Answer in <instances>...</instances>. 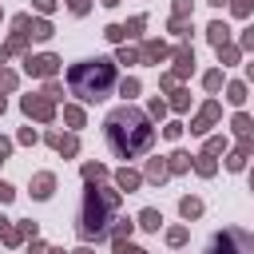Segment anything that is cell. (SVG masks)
<instances>
[{"label":"cell","mask_w":254,"mask_h":254,"mask_svg":"<svg viewBox=\"0 0 254 254\" xmlns=\"http://www.w3.org/2000/svg\"><path fill=\"white\" fill-rule=\"evenodd\" d=\"M103 135H107V147L115 151V159H135V155H143V151L155 143L151 119H147L139 107H131V103L115 107V111L103 119Z\"/></svg>","instance_id":"cell-1"},{"label":"cell","mask_w":254,"mask_h":254,"mask_svg":"<svg viewBox=\"0 0 254 254\" xmlns=\"http://www.w3.org/2000/svg\"><path fill=\"white\" fill-rule=\"evenodd\" d=\"M67 87H71V95H79L83 103H99V99H107L111 87H115V64H111V60H83V64H71Z\"/></svg>","instance_id":"cell-2"},{"label":"cell","mask_w":254,"mask_h":254,"mask_svg":"<svg viewBox=\"0 0 254 254\" xmlns=\"http://www.w3.org/2000/svg\"><path fill=\"white\" fill-rule=\"evenodd\" d=\"M115 206H119V190L99 187V183H87L83 210H79V238H83V242L103 238V234H107V218L115 214Z\"/></svg>","instance_id":"cell-3"},{"label":"cell","mask_w":254,"mask_h":254,"mask_svg":"<svg viewBox=\"0 0 254 254\" xmlns=\"http://www.w3.org/2000/svg\"><path fill=\"white\" fill-rule=\"evenodd\" d=\"M210 254H254V234H246L238 226H226L210 238Z\"/></svg>","instance_id":"cell-4"},{"label":"cell","mask_w":254,"mask_h":254,"mask_svg":"<svg viewBox=\"0 0 254 254\" xmlns=\"http://www.w3.org/2000/svg\"><path fill=\"white\" fill-rule=\"evenodd\" d=\"M24 67H28L32 75H56L60 60H56L52 52H44V56H28V60H24Z\"/></svg>","instance_id":"cell-5"},{"label":"cell","mask_w":254,"mask_h":254,"mask_svg":"<svg viewBox=\"0 0 254 254\" xmlns=\"http://www.w3.org/2000/svg\"><path fill=\"white\" fill-rule=\"evenodd\" d=\"M24 111H28L32 119L48 123V119H52V99H48V95H24Z\"/></svg>","instance_id":"cell-6"},{"label":"cell","mask_w":254,"mask_h":254,"mask_svg":"<svg viewBox=\"0 0 254 254\" xmlns=\"http://www.w3.org/2000/svg\"><path fill=\"white\" fill-rule=\"evenodd\" d=\"M190 71H194V52H190V48H179V52H175V75L183 79V75H190Z\"/></svg>","instance_id":"cell-7"},{"label":"cell","mask_w":254,"mask_h":254,"mask_svg":"<svg viewBox=\"0 0 254 254\" xmlns=\"http://www.w3.org/2000/svg\"><path fill=\"white\" fill-rule=\"evenodd\" d=\"M214 115H218V103H214V99H210V103H206V107H202V111H198V119H194V123H190V131H194V135H202V131H206V127H210V123H214Z\"/></svg>","instance_id":"cell-8"},{"label":"cell","mask_w":254,"mask_h":254,"mask_svg":"<svg viewBox=\"0 0 254 254\" xmlns=\"http://www.w3.org/2000/svg\"><path fill=\"white\" fill-rule=\"evenodd\" d=\"M139 56H143L147 64H159V60H167V44H159V40H147Z\"/></svg>","instance_id":"cell-9"},{"label":"cell","mask_w":254,"mask_h":254,"mask_svg":"<svg viewBox=\"0 0 254 254\" xmlns=\"http://www.w3.org/2000/svg\"><path fill=\"white\" fill-rule=\"evenodd\" d=\"M48 143H52V147H56L60 155H75V151H79L75 135H67V139H64V135H56V131H52V135H48Z\"/></svg>","instance_id":"cell-10"},{"label":"cell","mask_w":254,"mask_h":254,"mask_svg":"<svg viewBox=\"0 0 254 254\" xmlns=\"http://www.w3.org/2000/svg\"><path fill=\"white\" fill-rule=\"evenodd\" d=\"M52 187H56V179H52L48 171L32 179V194H36V198H52Z\"/></svg>","instance_id":"cell-11"},{"label":"cell","mask_w":254,"mask_h":254,"mask_svg":"<svg viewBox=\"0 0 254 254\" xmlns=\"http://www.w3.org/2000/svg\"><path fill=\"white\" fill-rule=\"evenodd\" d=\"M139 183H143V175H139V171H127V167H123V171L115 175V187H119V190H135Z\"/></svg>","instance_id":"cell-12"},{"label":"cell","mask_w":254,"mask_h":254,"mask_svg":"<svg viewBox=\"0 0 254 254\" xmlns=\"http://www.w3.org/2000/svg\"><path fill=\"white\" fill-rule=\"evenodd\" d=\"M206 36H210V44H214V48H226V36H230V28H226L222 20H214V24L206 28Z\"/></svg>","instance_id":"cell-13"},{"label":"cell","mask_w":254,"mask_h":254,"mask_svg":"<svg viewBox=\"0 0 254 254\" xmlns=\"http://www.w3.org/2000/svg\"><path fill=\"white\" fill-rule=\"evenodd\" d=\"M167 175H171V167H167L163 159H151V163H147V179H151V183H163Z\"/></svg>","instance_id":"cell-14"},{"label":"cell","mask_w":254,"mask_h":254,"mask_svg":"<svg viewBox=\"0 0 254 254\" xmlns=\"http://www.w3.org/2000/svg\"><path fill=\"white\" fill-rule=\"evenodd\" d=\"M159 222H163V214H159L155 206H147V210L139 214V226H143V230H159Z\"/></svg>","instance_id":"cell-15"},{"label":"cell","mask_w":254,"mask_h":254,"mask_svg":"<svg viewBox=\"0 0 254 254\" xmlns=\"http://www.w3.org/2000/svg\"><path fill=\"white\" fill-rule=\"evenodd\" d=\"M179 210H183V218H198V214H202V202H198V198H183Z\"/></svg>","instance_id":"cell-16"},{"label":"cell","mask_w":254,"mask_h":254,"mask_svg":"<svg viewBox=\"0 0 254 254\" xmlns=\"http://www.w3.org/2000/svg\"><path fill=\"white\" fill-rule=\"evenodd\" d=\"M131 226H135L131 218H119V226L111 230V242H127V238H131Z\"/></svg>","instance_id":"cell-17"},{"label":"cell","mask_w":254,"mask_h":254,"mask_svg":"<svg viewBox=\"0 0 254 254\" xmlns=\"http://www.w3.org/2000/svg\"><path fill=\"white\" fill-rule=\"evenodd\" d=\"M167 167H171V171H187V167H190V155H187V151H175Z\"/></svg>","instance_id":"cell-18"},{"label":"cell","mask_w":254,"mask_h":254,"mask_svg":"<svg viewBox=\"0 0 254 254\" xmlns=\"http://www.w3.org/2000/svg\"><path fill=\"white\" fill-rule=\"evenodd\" d=\"M194 167H198V175H214V155H206V151H202V155L194 159Z\"/></svg>","instance_id":"cell-19"},{"label":"cell","mask_w":254,"mask_h":254,"mask_svg":"<svg viewBox=\"0 0 254 254\" xmlns=\"http://www.w3.org/2000/svg\"><path fill=\"white\" fill-rule=\"evenodd\" d=\"M103 175H107V167H99V163H87V167H83V179H87V183H99Z\"/></svg>","instance_id":"cell-20"},{"label":"cell","mask_w":254,"mask_h":254,"mask_svg":"<svg viewBox=\"0 0 254 254\" xmlns=\"http://www.w3.org/2000/svg\"><path fill=\"white\" fill-rule=\"evenodd\" d=\"M32 36H36V40H48V36H52V24H48V20H32Z\"/></svg>","instance_id":"cell-21"},{"label":"cell","mask_w":254,"mask_h":254,"mask_svg":"<svg viewBox=\"0 0 254 254\" xmlns=\"http://www.w3.org/2000/svg\"><path fill=\"white\" fill-rule=\"evenodd\" d=\"M226 99H230V103H242V99H246V87H242V83H230V87H226Z\"/></svg>","instance_id":"cell-22"},{"label":"cell","mask_w":254,"mask_h":254,"mask_svg":"<svg viewBox=\"0 0 254 254\" xmlns=\"http://www.w3.org/2000/svg\"><path fill=\"white\" fill-rule=\"evenodd\" d=\"M103 36H107L111 44H123V36H127V32H123V24H111V28L103 32Z\"/></svg>","instance_id":"cell-23"},{"label":"cell","mask_w":254,"mask_h":254,"mask_svg":"<svg viewBox=\"0 0 254 254\" xmlns=\"http://www.w3.org/2000/svg\"><path fill=\"white\" fill-rule=\"evenodd\" d=\"M64 119H67L71 127H83V111H79V107H67V111H64Z\"/></svg>","instance_id":"cell-24"},{"label":"cell","mask_w":254,"mask_h":254,"mask_svg":"<svg viewBox=\"0 0 254 254\" xmlns=\"http://www.w3.org/2000/svg\"><path fill=\"white\" fill-rule=\"evenodd\" d=\"M167 242H171V246H183V242H187V230H183V226L167 230Z\"/></svg>","instance_id":"cell-25"},{"label":"cell","mask_w":254,"mask_h":254,"mask_svg":"<svg viewBox=\"0 0 254 254\" xmlns=\"http://www.w3.org/2000/svg\"><path fill=\"white\" fill-rule=\"evenodd\" d=\"M202 83H206V91H218V87H222V71H210Z\"/></svg>","instance_id":"cell-26"},{"label":"cell","mask_w":254,"mask_h":254,"mask_svg":"<svg viewBox=\"0 0 254 254\" xmlns=\"http://www.w3.org/2000/svg\"><path fill=\"white\" fill-rule=\"evenodd\" d=\"M119 91H123L127 99H131V95H139V79H123V83H119Z\"/></svg>","instance_id":"cell-27"},{"label":"cell","mask_w":254,"mask_h":254,"mask_svg":"<svg viewBox=\"0 0 254 254\" xmlns=\"http://www.w3.org/2000/svg\"><path fill=\"white\" fill-rule=\"evenodd\" d=\"M187 103H190V95H187V91H175V95H171V107H175V111H183Z\"/></svg>","instance_id":"cell-28"},{"label":"cell","mask_w":254,"mask_h":254,"mask_svg":"<svg viewBox=\"0 0 254 254\" xmlns=\"http://www.w3.org/2000/svg\"><path fill=\"white\" fill-rule=\"evenodd\" d=\"M143 24H147V20H143V16H135L131 24H123V32H127V36H139V28H143Z\"/></svg>","instance_id":"cell-29"},{"label":"cell","mask_w":254,"mask_h":254,"mask_svg":"<svg viewBox=\"0 0 254 254\" xmlns=\"http://www.w3.org/2000/svg\"><path fill=\"white\" fill-rule=\"evenodd\" d=\"M234 131L246 135V131H250V115H234Z\"/></svg>","instance_id":"cell-30"},{"label":"cell","mask_w":254,"mask_h":254,"mask_svg":"<svg viewBox=\"0 0 254 254\" xmlns=\"http://www.w3.org/2000/svg\"><path fill=\"white\" fill-rule=\"evenodd\" d=\"M16 87V75L12 71H0V91H12Z\"/></svg>","instance_id":"cell-31"},{"label":"cell","mask_w":254,"mask_h":254,"mask_svg":"<svg viewBox=\"0 0 254 254\" xmlns=\"http://www.w3.org/2000/svg\"><path fill=\"white\" fill-rule=\"evenodd\" d=\"M250 8H254V0H234V16H250Z\"/></svg>","instance_id":"cell-32"},{"label":"cell","mask_w":254,"mask_h":254,"mask_svg":"<svg viewBox=\"0 0 254 254\" xmlns=\"http://www.w3.org/2000/svg\"><path fill=\"white\" fill-rule=\"evenodd\" d=\"M115 254H147V250H139V246H131V242H115Z\"/></svg>","instance_id":"cell-33"},{"label":"cell","mask_w":254,"mask_h":254,"mask_svg":"<svg viewBox=\"0 0 254 254\" xmlns=\"http://www.w3.org/2000/svg\"><path fill=\"white\" fill-rule=\"evenodd\" d=\"M139 60V52H131V48H119V64H135Z\"/></svg>","instance_id":"cell-34"},{"label":"cell","mask_w":254,"mask_h":254,"mask_svg":"<svg viewBox=\"0 0 254 254\" xmlns=\"http://www.w3.org/2000/svg\"><path fill=\"white\" fill-rule=\"evenodd\" d=\"M163 135H167V139H179V135H183V123H167Z\"/></svg>","instance_id":"cell-35"},{"label":"cell","mask_w":254,"mask_h":254,"mask_svg":"<svg viewBox=\"0 0 254 254\" xmlns=\"http://www.w3.org/2000/svg\"><path fill=\"white\" fill-rule=\"evenodd\" d=\"M242 163H246V155H238V151L226 159V167H230V171H242Z\"/></svg>","instance_id":"cell-36"},{"label":"cell","mask_w":254,"mask_h":254,"mask_svg":"<svg viewBox=\"0 0 254 254\" xmlns=\"http://www.w3.org/2000/svg\"><path fill=\"white\" fill-rule=\"evenodd\" d=\"M67 8H71V12H75V16H83V12H87V8H91V4H87V0H67Z\"/></svg>","instance_id":"cell-37"},{"label":"cell","mask_w":254,"mask_h":254,"mask_svg":"<svg viewBox=\"0 0 254 254\" xmlns=\"http://www.w3.org/2000/svg\"><path fill=\"white\" fill-rule=\"evenodd\" d=\"M218 56H222L226 64H234V60H238V48H218Z\"/></svg>","instance_id":"cell-38"},{"label":"cell","mask_w":254,"mask_h":254,"mask_svg":"<svg viewBox=\"0 0 254 254\" xmlns=\"http://www.w3.org/2000/svg\"><path fill=\"white\" fill-rule=\"evenodd\" d=\"M242 48H246V52H254V28H246V32H242Z\"/></svg>","instance_id":"cell-39"},{"label":"cell","mask_w":254,"mask_h":254,"mask_svg":"<svg viewBox=\"0 0 254 254\" xmlns=\"http://www.w3.org/2000/svg\"><path fill=\"white\" fill-rule=\"evenodd\" d=\"M163 111H167V103H163V99H151V115H155V119H159V115H163Z\"/></svg>","instance_id":"cell-40"},{"label":"cell","mask_w":254,"mask_h":254,"mask_svg":"<svg viewBox=\"0 0 254 254\" xmlns=\"http://www.w3.org/2000/svg\"><path fill=\"white\" fill-rule=\"evenodd\" d=\"M36 139H40V135H36L32 127H24V131H20V143H36Z\"/></svg>","instance_id":"cell-41"},{"label":"cell","mask_w":254,"mask_h":254,"mask_svg":"<svg viewBox=\"0 0 254 254\" xmlns=\"http://www.w3.org/2000/svg\"><path fill=\"white\" fill-rule=\"evenodd\" d=\"M0 202H12V187L8 183H0Z\"/></svg>","instance_id":"cell-42"},{"label":"cell","mask_w":254,"mask_h":254,"mask_svg":"<svg viewBox=\"0 0 254 254\" xmlns=\"http://www.w3.org/2000/svg\"><path fill=\"white\" fill-rule=\"evenodd\" d=\"M36 8H40V12H52V8H56V0H36Z\"/></svg>","instance_id":"cell-43"},{"label":"cell","mask_w":254,"mask_h":254,"mask_svg":"<svg viewBox=\"0 0 254 254\" xmlns=\"http://www.w3.org/2000/svg\"><path fill=\"white\" fill-rule=\"evenodd\" d=\"M8 155H12V143H4V139H0V163H4Z\"/></svg>","instance_id":"cell-44"},{"label":"cell","mask_w":254,"mask_h":254,"mask_svg":"<svg viewBox=\"0 0 254 254\" xmlns=\"http://www.w3.org/2000/svg\"><path fill=\"white\" fill-rule=\"evenodd\" d=\"M4 56H8V48H0V64H4Z\"/></svg>","instance_id":"cell-45"},{"label":"cell","mask_w":254,"mask_h":254,"mask_svg":"<svg viewBox=\"0 0 254 254\" xmlns=\"http://www.w3.org/2000/svg\"><path fill=\"white\" fill-rule=\"evenodd\" d=\"M246 75H250V79H254V64H250V67H246Z\"/></svg>","instance_id":"cell-46"},{"label":"cell","mask_w":254,"mask_h":254,"mask_svg":"<svg viewBox=\"0 0 254 254\" xmlns=\"http://www.w3.org/2000/svg\"><path fill=\"white\" fill-rule=\"evenodd\" d=\"M103 4H107V8H115V4H119V0H103Z\"/></svg>","instance_id":"cell-47"},{"label":"cell","mask_w":254,"mask_h":254,"mask_svg":"<svg viewBox=\"0 0 254 254\" xmlns=\"http://www.w3.org/2000/svg\"><path fill=\"white\" fill-rule=\"evenodd\" d=\"M210 4H214V8H222V4H226V0H210Z\"/></svg>","instance_id":"cell-48"},{"label":"cell","mask_w":254,"mask_h":254,"mask_svg":"<svg viewBox=\"0 0 254 254\" xmlns=\"http://www.w3.org/2000/svg\"><path fill=\"white\" fill-rule=\"evenodd\" d=\"M4 230H8V226H4V218H0V234H4Z\"/></svg>","instance_id":"cell-49"},{"label":"cell","mask_w":254,"mask_h":254,"mask_svg":"<svg viewBox=\"0 0 254 254\" xmlns=\"http://www.w3.org/2000/svg\"><path fill=\"white\" fill-rule=\"evenodd\" d=\"M0 111H4V95H0Z\"/></svg>","instance_id":"cell-50"},{"label":"cell","mask_w":254,"mask_h":254,"mask_svg":"<svg viewBox=\"0 0 254 254\" xmlns=\"http://www.w3.org/2000/svg\"><path fill=\"white\" fill-rule=\"evenodd\" d=\"M75 254H91V250H75Z\"/></svg>","instance_id":"cell-51"},{"label":"cell","mask_w":254,"mask_h":254,"mask_svg":"<svg viewBox=\"0 0 254 254\" xmlns=\"http://www.w3.org/2000/svg\"><path fill=\"white\" fill-rule=\"evenodd\" d=\"M52 254H67V250H52Z\"/></svg>","instance_id":"cell-52"},{"label":"cell","mask_w":254,"mask_h":254,"mask_svg":"<svg viewBox=\"0 0 254 254\" xmlns=\"http://www.w3.org/2000/svg\"><path fill=\"white\" fill-rule=\"evenodd\" d=\"M250 187H254V175H250Z\"/></svg>","instance_id":"cell-53"}]
</instances>
